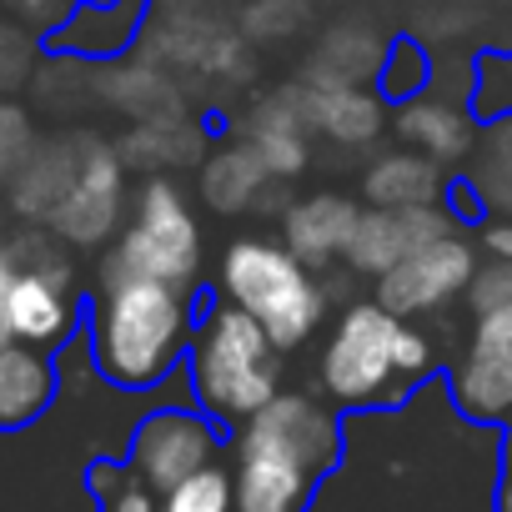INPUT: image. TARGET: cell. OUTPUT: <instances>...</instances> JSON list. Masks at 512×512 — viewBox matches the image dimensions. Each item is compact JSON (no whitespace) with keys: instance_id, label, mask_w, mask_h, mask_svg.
I'll list each match as a JSON object with an SVG mask.
<instances>
[{"instance_id":"obj_36","label":"cell","mask_w":512,"mask_h":512,"mask_svg":"<svg viewBox=\"0 0 512 512\" xmlns=\"http://www.w3.org/2000/svg\"><path fill=\"white\" fill-rule=\"evenodd\" d=\"M497 512H512V422L502 427V467H497Z\"/></svg>"},{"instance_id":"obj_6","label":"cell","mask_w":512,"mask_h":512,"mask_svg":"<svg viewBox=\"0 0 512 512\" xmlns=\"http://www.w3.org/2000/svg\"><path fill=\"white\" fill-rule=\"evenodd\" d=\"M216 292L262 322L282 352L307 347L327 327V287L282 236H236L221 251Z\"/></svg>"},{"instance_id":"obj_18","label":"cell","mask_w":512,"mask_h":512,"mask_svg":"<svg viewBox=\"0 0 512 512\" xmlns=\"http://www.w3.org/2000/svg\"><path fill=\"white\" fill-rule=\"evenodd\" d=\"M246 141L267 161L272 181L302 176L312 166V131H307V111H302V86H282L277 96H267L256 106V116L246 121Z\"/></svg>"},{"instance_id":"obj_2","label":"cell","mask_w":512,"mask_h":512,"mask_svg":"<svg viewBox=\"0 0 512 512\" xmlns=\"http://www.w3.org/2000/svg\"><path fill=\"white\" fill-rule=\"evenodd\" d=\"M342 457V412L322 392H277L231 432L236 512H307Z\"/></svg>"},{"instance_id":"obj_11","label":"cell","mask_w":512,"mask_h":512,"mask_svg":"<svg viewBox=\"0 0 512 512\" xmlns=\"http://www.w3.org/2000/svg\"><path fill=\"white\" fill-rule=\"evenodd\" d=\"M442 382L462 417L487 422V427L512 422V307L472 312L462 352Z\"/></svg>"},{"instance_id":"obj_13","label":"cell","mask_w":512,"mask_h":512,"mask_svg":"<svg viewBox=\"0 0 512 512\" xmlns=\"http://www.w3.org/2000/svg\"><path fill=\"white\" fill-rule=\"evenodd\" d=\"M462 226V216L452 206H422V211H387V206H362V221L352 231V246H347V267L357 277H387L397 262L427 241H437L442 231Z\"/></svg>"},{"instance_id":"obj_14","label":"cell","mask_w":512,"mask_h":512,"mask_svg":"<svg viewBox=\"0 0 512 512\" xmlns=\"http://www.w3.org/2000/svg\"><path fill=\"white\" fill-rule=\"evenodd\" d=\"M392 131H397L402 146L422 151V156L437 161L442 171L467 166L472 151H477V136H482L477 111H472L467 101L437 91V86L422 91V96H412V101H402V106L392 111Z\"/></svg>"},{"instance_id":"obj_7","label":"cell","mask_w":512,"mask_h":512,"mask_svg":"<svg viewBox=\"0 0 512 512\" xmlns=\"http://www.w3.org/2000/svg\"><path fill=\"white\" fill-rule=\"evenodd\" d=\"M66 241L51 231H16L0 241V317L11 342L61 347L76 327V277L66 262Z\"/></svg>"},{"instance_id":"obj_34","label":"cell","mask_w":512,"mask_h":512,"mask_svg":"<svg viewBox=\"0 0 512 512\" xmlns=\"http://www.w3.org/2000/svg\"><path fill=\"white\" fill-rule=\"evenodd\" d=\"M6 11H11L21 26H46V36L71 16V11H66V0H6Z\"/></svg>"},{"instance_id":"obj_37","label":"cell","mask_w":512,"mask_h":512,"mask_svg":"<svg viewBox=\"0 0 512 512\" xmlns=\"http://www.w3.org/2000/svg\"><path fill=\"white\" fill-rule=\"evenodd\" d=\"M0 347H11V327H6V317H0Z\"/></svg>"},{"instance_id":"obj_16","label":"cell","mask_w":512,"mask_h":512,"mask_svg":"<svg viewBox=\"0 0 512 512\" xmlns=\"http://www.w3.org/2000/svg\"><path fill=\"white\" fill-rule=\"evenodd\" d=\"M307 131L332 146H372L392 126V106L377 86H342V81H302Z\"/></svg>"},{"instance_id":"obj_1","label":"cell","mask_w":512,"mask_h":512,"mask_svg":"<svg viewBox=\"0 0 512 512\" xmlns=\"http://www.w3.org/2000/svg\"><path fill=\"white\" fill-rule=\"evenodd\" d=\"M502 427L457 412L442 377L402 407L347 412L342 457L307 512H497Z\"/></svg>"},{"instance_id":"obj_15","label":"cell","mask_w":512,"mask_h":512,"mask_svg":"<svg viewBox=\"0 0 512 512\" xmlns=\"http://www.w3.org/2000/svg\"><path fill=\"white\" fill-rule=\"evenodd\" d=\"M146 26H151V0H81L46 36V46L56 56L106 66V61H121L146 36Z\"/></svg>"},{"instance_id":"obj_38","label":"cell","mask_w":512,"mask_h":512,"mask_svg":"<svg viewBox=\"0 0 512 512\" xmlns=\"http://www.w3.org/2000/svg\"><path fill=\"white\" fill-rule=\"evenodd\" d=\"M492 6H497V11H512V0H492Z\"/></svg>"},{"instance_id":"obj_29","label":"cell","mask_w":512,"mask_h":512,"mask_svg":"<svg viewBox=\"0 0 512 512\" xmlns=\"http://www.w3.org/2000/svg\"><path fill=\"white\" fill-rule=\"evenodd\" d=\"M312 21V0H246L236 31L246 41H292Z\"/></svg>"},{"instance_id":"obj_33","label":"cell","mask_w":512,"mask_h":512,"mask_svg":"<svg viewBox=\"0 0 512 512\" xmlns=\"http://www.w3.org/2000/svg\"><path fill=\"white\" fill-rule=\"evenodd\" d=\"M472 312H487V307H512V262H482L472 292H467Z\"/></svg>"},{"instance_id":"obj_25","label":"cell","mask_w":512,"mask_h":512,"mask_svg":"<svg viewBox=\"0 0 512 512\" xmlns=\"http://www.w3.org/2000/svg\"><path fill=\"white\" fill-rule=\"evenodd\" d=\"M267 181H272V171H267L262 156H256L251 141H226V146H216L201 161V201L211 211H246V206H256V196H262Z\"/></svg>"},{"instance_id":"obj_8","label":"cell","mask_w":512,"mask_h":512,"mask_svg":"<svg viewBox=\"0 0 512 512\" xmlns=\"http://www.w3.org/2000/svg\"><path fill=\"white\" fill-rule=\"evenodd\" d=\"M106 272L126 277H156L191 287L201 272V226L186 201V191L171 176H146L136 191V206L116 236V251L106 256Z\"/></svg>"},{"instance_id":"obj_24","label":"cell","mask_w":512,"mask_h":512,"mask_svg":"<svg viewBox=\"0 0 512 512\" xmlns=\"http://www.w3.org/2000/svg\"><path fill=\"white\" fill-rule=\"evenodd\" d=\"M467 191V216H512V111L492 116L477 136V151L467 161V181L457 186Z\"/></svg>"},{"instance_id":"obj_22","label":"cell","mask_w":512,"mask_h":512,"mask_svg":"<svg viewBox=\"0 0 512 512\" xmlns=\"http://www.w3.org/2000/svg\"><path fill=\"white\" fill-rule=\"evenodd\" d=\"M91 86L116 106V111H126V116H136V121H161V116H181V91H176V81L166 76V66L161 61H106L96 76H91Z\"/></svg>"},{"instance_id":"obj_12","label":"cell","mask_w":512,"mask_h":512,"mask_svg":"<svg viewBox=\"0 0 512 512\" xmlns=\"http://www.w3.org/2000/svg\"><path fill=\"white\" fill-rule=\"evenodd\" d=\"M121 216H126V161H121V151L86 141L76 181L61 196V206L51 211L46 231L66 246L91 251V246H106L111 236H121Z\"/></svg>"},{"instance_id":"obj_31","label":"cell","mask_w":512,"mask_h":512,"mask_svg":"<svg viewBox=\"0 0 512 512\" xmlns=\"http://www.w3.org/2000/svg\"><path fill=\"white\" fill-rule=\"evenodd\" d=\"M41 61V41L31 26H21L16 16H0V91H16L36 76Z\"/></svg>"},{"instance_id":"obj_17","label":"cell","mask_w":512,"mask_h":512,"mask_svg":"<svg viewBox=\"0 0 512 512\" xmlns=\"http://www.w3.org/2000/svg\"><path fill=\"white\" fill-rule=\"evenodd\" d=\"M357 221H362L357 196L312 191V196H302V201L287 206V216H282V241L302 256L312 272H327L332 262H347V246H352Z\"/></svg>"},{"instance_id":"obj_3","label":"cell","mask_w":512,"mask_h":512,"mask_svg":"<svg viewBox=\"0 0 512 512\" xmlns=\"http://www.w3.org/2000/svg\"><path fill=\"white\" fill-rule=\"evenodd\" d=\"M196 322L201 312L191 287L101 267V297L91 312V362L111 387L151 392L186 367Z\"/></svg>"},{"instance_id":"obj_26","label":"cell","mask_w":512,"mask_h":512,"mask_svg":"<svg viewBox=\"0 0 512 512\" xmlns=\"http://www.w3.org/2000/svg\"><path fill=\"white\" fill-rule=\"evenodd\" d=\"M432 76H437L432 46H422L417 36H392L387 41V61L377 71V91L387 96V106H402V101L432 91Z\"/></svg>"},{"instance_id":"obj_4","label":"cell","mask_w":512,"mask_h":512,"mask_svg":"<svg viewBox=\"0 0 512 512\" xmlns=\"http://www.w3.org/2000/svg\"><path fill=\"white\" fill-rule=\"evenodd\" d=\"M432 377H437L432 337L417 322L387 312L377 297L347 302L337 322L327 327V342L317 357V387L342 417L402 407Z\"/></svg>"},{"instance_id":"obj_19","label":"cell","mask_w":512,"mask_h":512,"mask_svg":"<svg viewBox=\"0 0 512 512\" xmlns=\"http://www.w3.org/2000/svg\"><path fill=\"white\" fill-rule=\"evenodd\" d=\"M362 201L387 206V211H422V206H447V171L427 161L412 146L377 151L362 171Z\"/></svg>"},{"instance_id":"obj_27","label":"cell","mask_w":512,"mask_h":512,"mask_svg":"<svg viewBox=\"0 0 512 512\" xmlns=\"http://www.w3.org/2000/svg\"><path fill=\"white\" fill-rule=\"evenodd\" d=\"M191 126L181 116H161V121H141L126 141H121V161L131 166H171V161H191Z\"/></svg>"},{"instance_id":"obj_28","label":"cell","mask_w":512,"mask_h":512,"mask_svg":"<svg viewBox=\"0 0 512 512\" xmlns=\"http://www.w3.org/2000/svg\"><path fill=\"white\" fill-rule=\"evenodd\" d=\"M156 512H236V482L231 467H206L186 482H176L171 492L156 497Z\"/></svg>"},{"instance_id":"obj_21","label":"cell","mask_w":512,"mask_h":512,"mask_svg":"<svg viewBox=\"0 0 512 512\" xmlns=\"http://www.w3.org/2000/svg\"><path fill=\"white\" fill-rule=\"evenodd\" d=\"M387 41L372 21H337L322 31L312 61H307V81H342V86H377V71L387 61Z\"/></svg>"},{"instance_id":"obj_30","label":"cell","mask_w":512,"mask_h":512,"mask_svg":"<svg viewBox=\"0 0 512 512\" xmlns=\"http://www.w3.org/2000/svg\"><path fill=\"white\" fill-rule=\"evenodd\" d=\"M91 492L101 497V512H156V492L136 482L126 462H111V457L91 467Z\"/></svg>"},{"instance_id":"obj_20","label":"cell","mask_w":512,"mask_h":512,"mask_svg":"<svg viewBox=\"0 0 512 512\" xmlns=\"http://www.w3.org/2000/svg\"><path fill=\"white\" fill-rule=\"evenodd\" d=\"M61 392V372L51 362V352L11 342L0 347V432L31 427Z\"/></svg>"},{"instance_id":"obj_23","label":"cell","mask_w":512,"mask_h":512,"mask_svg":"<svg viewBox=\"0 0 512 512\" xmlns=\"http://www.w3.org/2000/svg\"><path fill=\"white\" fill-rule=\"evenodd\" d=\"M81 146L86 141H46L31 151V161L6 181L11 191V206L26 216V221H51V211L61 206V196L71 191L76 181V166H81Z\"/></svg>"},{"instance_id":"obj_35","label":"cell","mask_w":512,"mask_h":512,"mask_svg":"<svg viewBox=\"0 0 512 512\" xmlns=\"http://www.w3.org/2000/svg\"><path fill=\"white\" fill-rule=\"evenodd\" d=\"M477 246L487 251V262H512V216H492V221H482Z\"/></svg>"},{"instance_id":"obj_9","label":"cell","mask_w":512,"mask_h":512,"mask_svg":"<svg viewBox=\"0 0 512 512\" xmlns=\"http://www.w3.org/2000/svg\"><path fill=\"white\" fill-rule=\"evenodd\" d=\"M221 447H226V427H216L191 397L156 402L151 412L136 417V427L126 437V467L136 482H146L161 497L176 482L216 467Z\"/></svg>"},{"instance_id":"obj_32","label":"cell","mask_w":512,"mask_h":512,"mask_svg":"<svg viewBox=\"0 0 512 512\" xmlns=\"http://www.w3.org/2000/svg\"><path fill=\"white\" fill-rule=\"evenodd\" d=\"M36 146H41V141H36V126H31L26 106L0 101V181H11V176L31 161Z\"/></svg>"},{"instance_id":"obj_10","label":"cell","mask_w":512,"mask_h":512,"mask_svg":"<svg viewBox=\"0 0 512 512\" xmlns=\"http://www.w3.org/2000/svg\"><path fill=\"white\" fill-rule=\"evenodd\" d=\"M477 272H482L477 241L462 226H452L437 241L417 246L407 262H397L387 277H377V292L372 297L387 312H397L407 322H422V317H437L442 307H452L457 297H467L472 282H477Z\"/></svg>"},{"instance_id":"obj_5","label":"cell","mask_w":512,"mask_h":512,"mask_svg":"<svg viewBox=\"0 0 512 512\" xmlns=\"http://www.w3.org/2000/svg\"><path fill=\"white\" fill-rule=\"evenodd\" d=\"M181 377H186V397L216 427L231 432L246 427L282 392V347L267 337V327L256 317L216 297L196 322Z\"/></svg>"}]
</instances>
